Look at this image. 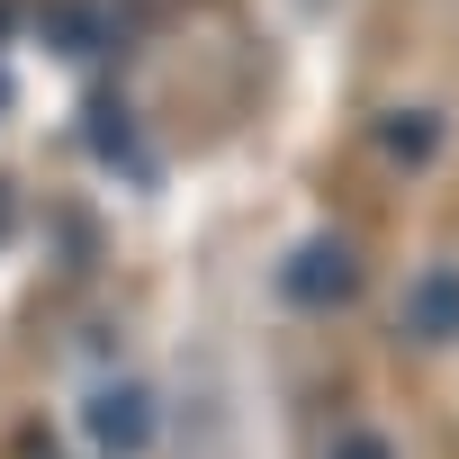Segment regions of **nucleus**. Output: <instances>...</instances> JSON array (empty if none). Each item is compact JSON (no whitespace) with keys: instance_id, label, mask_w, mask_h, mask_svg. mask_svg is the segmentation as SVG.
<instances>
[{"instance_id":"nucleus-1","label":"nucleus","mask_w":459,"mask_h":459,"mask_svg":"<svg viewBox=\"0 0 459 459\" xmlns=\"http://www.w3.org/2000/svg\"><path fill=\"white\" fill-rule=\"evenodd\" d=\"M82 432L108 450V459H135L144 450V432H153V396L135 387V378H100V387H82Z\"/></svg>"}]
</instances>
